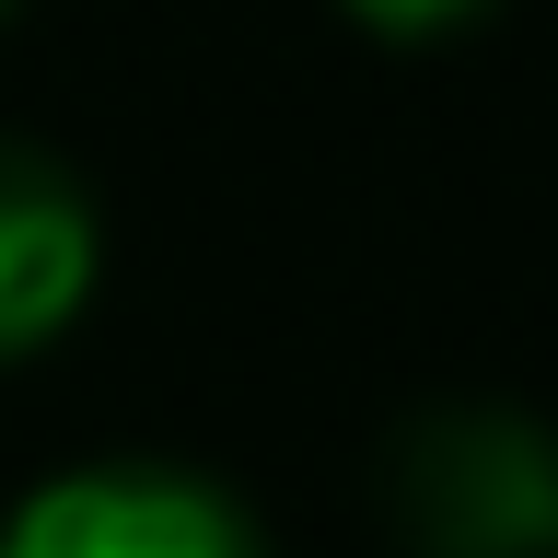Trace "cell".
Segmentation results:
<instances>
[{
	"mask_svg": "<svg viewBox=\"0 0 558 558\" xmlns=\"http://www.w3.org/2000/svg\"><path fill=\"white\" fill-rule=\"evenodd\" d=\"M384 535L408 558H558V430L512 396H442L396 418Z\"/></svg>",
	"mask_w": 558,
	"mask_h": 558,
	"instance_id": "1",
	"label": "cell"
},
{
	"mask_svg": "<svg viewBox=\"0 0 558 558\" xmlns=\"http://www.w3.org/2000/svg\"><path fill=\"white\" fill-rule=\"evenodd\" d=\"M0 558H268V523L209 465L82 453L0 512Z\"/></svg>",
	"mask_w": 558,
	"mask_h": 558,
	"instance_id": "2",
	"label": "cell"
},
{
	"mask_svg": "<svg viewBox=\"0 0 558 558\" xmlns=\"http://www.w3.org/2000/svg\"><path fill=\"white\" fill-rule=\"evenodd\" d=\"M105 291V198L47 140L0 129V373H24Z\"/></svg>",
	"mask_w": 558,
	"mask_h": 558,
	"instance_id": "3",
	"label": "cell"
},
{
	"mask_svg": "<svg viewBox=\"0 0 558 558\" xmlns=\"http://www.w3.org/2000/svg\"><path fill=\"white\" fill-rule=\"evenodd\" d=\"M500 0H338L349 35H373V47H453V35H477Z\"/></svg>",
	"mask_w": 558,
	"mask_h": 558,
	"instance_id": "4",
	"label": "cell"
},
{
	"mask_svg": "<svg viewBox=\"0 0 558 558\" xmlns=\"http://www.w3.org/2000/svg\"><path fill=\"white\" fill-rule=\"evenodd\" d=\"M12 12H24V0H0V24H12Z\"/></svg>",
	"mask_w": 558,
	"mask_h": 558,
	"instance_id": "5",
	"label": "cell"
}]
</instances>
